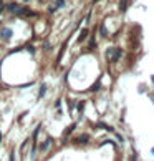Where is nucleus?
<instances>
[{
  "label": "nucleus",
  "instance_id": "9d476101",
  "mask_svg": "<svg viewBox=\"0 0 154 161\" xmlns=\"http://www.w3.org/2000/svg\"><path fill=\"white\" fill-rule=\"evenodd\" d=\"M151 153H152V154H154V148H152V150H151Z\"/></svg>",
  "mask_w": 154,
  "mask_h": 161
},
{
  "label": "nucleus",
  "instance_id": "20e7f679",
  "mask_svg": "<svg viewBox=\"0 0 154 161\" xmlns=\"http://www.w3.org/2000/svg\"><path fill=\"white\" fill-rule=\"evenodd\" d=\"M45 93H46V85L43 83V85L40 86V91H38V98H43V96H45Z\"/></svg>",
  "mask_w": 154,
  "mask_h": 161
},
{
  "label": "nucleus",
  "instance_id": "1a4fd4ad",
  "mask_svg": "<svg viewBox=\"0 0 154 161\" xmlns=\"http://www.w3.org/2000/svg\"><path fill=\"white\" fill-rule=\"evenodd\" d=\"M151 82H152V83H154V75H152V77H151Z\"/></svg>",
  "mask_w": 154,
  "mask_h": 161
},
{
  "label": "nucleus",
  "instance_id": "423d86ee",
  "mask_svg": "<svg viewBox=\"0 0 154 161\" xmlns=\"http://www.w3.org/2000/svg\"><path fill=\"white\" fill-rule=\"evenodd\" d=\"M61 7H65V0H57L55 2V8H61Z\"/></svg>",
  "mask_w": 154,
  "mask_h": 161
},
{
  "label": "nucleus",
  "instance_id": "6e6552de",
  "mask_svg": "<svg viewBox=\"0 0 154 161\" xmlns=\"http://www.w3.org/2000/svg\"><path fill=\"white\" fill-rule=\"evenodd\" d=\"M101 35L106 37V28H104V27H101Z\"/></svg>",
  "mask_w": 154,
  "mask_h": 161
},
{
  "label": "nucleus",
  "instance_id": "f03ea898",
  "mask_svg": "<svg viewBox=\"0 0 154 161\" xmlns=\"http://www.w3.org/2000/svg\"><path fill=\"white\" fill-rule=\"evenodd\" d=\"M7 8H8V12H18V10H20V7H18L17 2H10L7 5Z\"/></svg>",
  "mask_w": 154,
  "mask_h": 161
},
{
  "label": "nucleus",
  "instance_id": "39448f33",
  "mask_svg": "<svg viewBox=\"0 0 154 161\" xmlns=\"http://www.w3.org/2000/svg\"><path fill=\"white\" fill-rule=\"evenodd\" d=\"M86 35H88V28H85L81 33H80V37H78V42H83L85 38H86Z\"/></svg>",
  "mask_w": 154,
  "mask_h": 161
},
{
  "label": "nucleus",
  "instance_id": "0eeeda50",
  "mask_svg": "<svg viewBox=\"0 0 154 161\" xmlns=\"http://www.w3.org/2000/svg\"><path fill=\"white\" fill-rule=\"evenodd\" d=\"M8 161H15V151H10V158Z\"/></svg>",
  "mask_w": 154,
  "mask_h": 161
},
{
  "label": "nucleus",
  "instance_id": "9b49d317",
  "mask_svg": "<svg viewBox=\"0 0 154 161\" xmlns=\"http://www.w3.org/2000/svg\"><path fill=\"white\" fill-rule=\"evenodd\" d=\"M0 141H2V133H0Z\"/></svg>",
  "mask_w": 154,
  "mask_h": 161
},
{
  "label": "nucleus",
  "instance_id": "7ed1b4c3",
  "mask_svg": "<svg viewBox=\"0 0 154 161\" xmlns=\"http://www.w3.org/2000/svg\"><path fill=\"white\" fill-rule=\"evenodd\" d=\"M50 145H52V140L48 138V140H46V141H45V143H43V145H40V150H41V151H46L48 148H50Z\"/></svg>",
  "mask_w": 154,
  "mask_h": 161
},
{
  "label": "nucleus",
  "instance_id": "f257e3e1",
  "mask_svg": "<svg viewBox=\"0 0 154 161\" xmlns=\"http://www.w3.org/2000/svg\"><path fill=\"white\" fill-rule=\"evenodd\" d=\"M12 35H13V32H12L8 27H2V28H0V37H2L3 40H8Z\"/></svg>",
  "mask_w": 154,
  "mask_h": 161
}]
</instances>
